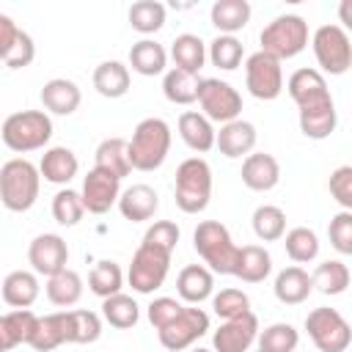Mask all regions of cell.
Returning a JSON list of instances; mask_svg holds the SVG:
<instances>
[{"mask_svg": "<svg viewBox=\"0 0 352 352\" xmlns=\"http://www.w3.org/2000/svg\"><path fill=\"white\" fill-rule=\"evenodd\" d=\"M82 214H85V206H82V198H80L77 190L63 187V190L55 192V198H52V217H55V223L72 228V226H77L82 220Z\"/></svg>", "mask_w": 352, "mask_h": 352, "instance_id": "45", "label": "cell"}, {"mask_svg": "<svg viewBox=\"0 0 352 352\" xmlns=\"http://www.w3.org/2000/svg\"><path fill=\"white\" fill-rule=\"evenodd\" d=\"M192 245H195V253L204 258L209 272L234 275L239 248L234 245L228 228L220 220H201L198 228L192 231Z\"/></svg>", "mask_w": 352, "mask_h": 352, "instance_id": "3", "label": "cell"}, {"mask_svg": "<svg viewBox=\"0 0 352 352\" xmlns=\"http://www.w3.org/2000/svg\"><path fill=\"white\" fill-rule=\"evenodd\" d=\"M206 58L212 60V66H217V69H223V72H234V69L242 63V58H245V47H242V41L234 38V36H217V38L209 44Z\"/></svg>", "mask_w": 352, "mask_h": 352, "instance_id": "44", "label": "cell"}, {"mask_svg": "<svg viewBox=\"0 0 352 352\" xmlns=\"http://www.w3.org/2000/svg\"><path fill=\"white\" fill-rule=\"evenodd\" d=\"M179 236H182V231H179L176 223H170V220H157V223L148 226V231L143 234V242H146V245H154V248H160V250L173 253L176 245H179Z\"/></svg>", "mask_w": 352, "mask_h": 352, "instance_id": "49", "label": "cell"}, {"mask_svg": "<svg viewBox=\"0 0 352 352\" xmlns=\"http://www.w3.org/2000/svg\"><path fill=\"white\" fill-rule=\"evenodd\" d=\"M41 104L47 113H55V116H72L80 102H82V94H80V85L74 80H66V77H55V80H47L41 85Z\"/></svg>", "mask_w": 352, "mask_h": 352, "instance_id": "19", "label": "cell"}, {"mask_svg": "<svg viewBox=\"0 0 352 352\" xmlns=\"http://www.w3.org/2000/svg\"><path fill=\"white\" fill-rule=\"evenodd\" d=\"M258 352H294L300 344V333L289 322H275L258 333Z\"/></svg>", "mask_w": 352, "mask_h": 352, "instance_id": "41", "label": "cell"}, {"mask_svg": "<svg viewBox=\"0 0 352 352\" xmlns=\"http://www.w3.org/2000/svg\"><path fill=\"white\" fill-rule=\"evenodd\" d=\"M96 165L99 170L116 176V179H124L129 176L132 165H129V154H126V140L124 138H104L99 146H96Z\"/></svg>", "mask_w": 352, "mask_h": 352, "instance_id": "32", "label": "cell"}, {"mask_svg": "<svg viewBox=\"0 0 352 352\" xmlns=\"http://www.w3.org/2000/svg\"><path fill=\"white\" fill-rule=\"evenodd\" d=\"M272 292H275V297H278L283 305H300V302H305L308 294L314 292L311 275H308L302 267L292 264V267H286V270H280V272L275 275Z\"/></svg>", "mask_w": 352, "mask_h": 352, "instance_id": "24", "label": "cell"}, {"mask_svg": "<svg viewBox=\"0 0 352 352\" xmlns=\"http://www.w3.org/2000/svg\"><path fill=\"white\" fill-rule=\"evenodd\" d=\"M170 58L176 63L173 69H182L187 74H198L206 63V44L195 33H182L170 44Z\"/></svg>", "mask_w": 352, "mask_h": 352, "instance_id": "29", "label": "cell"}, {"mask_svg": "<svg viewBox=\"0 0 352 352\" xmlns=\"http://www.w3.org/2000/svg\"><path fill=\"white\" fill-rule=\"evenodd\" d=\"M336 124H338V113H336V104L327 102V104H319V107H305L300 110V132L311 140H324L336 132Z\"/></svg>", "mask_w": 352, "mask_h": 352, "instance_id": "33", "label": "cell"}, {"mask_svg": "<svg viewBox=\"0 0 352 352\" xmlns=\"http://www.w3.org/2000/svg\"><path fill=\"white\" fill-rule=\"evenodd\" d=\"M258 41H261V52L283 63L308 47V22L300 14H280L261 30Z\"/></svg>", "mask_w": 352, "mask_h": 352, "instance_id": "6", "label": "cell"}, {"mask_svg": "<svg viewBox=\"0 0 352 352\" xmlns=\"http://www.w3.org/2000/svg\"><path fill=\"white\" fill-rule=\"evenodd\" d=\"M6 322H8V330H11V338L14 344H30L33 336H36V327H38V316L30 311V308H14L11 314H6Z\"/></svg>", "mask_w": 352, "mask_h": 352, "instance_id": "47", "label": "cell"}, {"mask_svg": "<svg viewBox=\"0 0 352 352\" xmlns=\"http://www.w3.org/2000/svg\"><path fill=\"white\" fill-rule=\"evenodd\" d=\"M198 85H201V77L187 74L182 69H170L162 77V94L173 104H192L198 99Z\"/></svg>", "mask_w": 352, "mask_h": 352, "instance_id": "37", "label": "cell"}, {"mask_svg": "<svg viewBox=\"0 0 352 352\" xmlns=\"http://www.w3.org/2000/svg\"><path fill=\"white\" fill-rule=\"evenodd\" d=\"M286 91L289 96L294 99V104L300 110L305 107H319V104H327L333 102L330 91H327V80L319 69H297L289 82H286Z\"/></svg>", "mask_w": 352, "mask_h": 352, "instance_id": "16", "label": "cell"}, {"mask_svg": "<svg viewBox=\"0 0 352 352\" xmlns=\"http://www.w3.org/2000/svg\"><path fill=\"white\" fill-rule=\"evenodd\" d=\"M212 289H214V275L204 264H187L176 275V292L190 305H198L206 297H212Z\"/></svg>", "mask_w": 352, "mask_h": 352, "instance_id": "21", "label": "cell"}, {"mask_svg": "<svg viewBox=\"0 0 352 352\" xmlns=\"http://www.w3.org/2000/svg\"><path fill=\"white\" fill-rule=\"evenodd\" d=\"M94 88L104 99H121L129 91V66L121 60H102L94 69Z\"/></svg>", "mask_w": 352, "mask_h": 352, "instance_id": "27", "label": "cell"}, {"mask_svg": "<svg viewBox=\"0 0 352 352\" xmlns=\"http://www.w3.org/2000/svg\"><path fill=\"white\" fill-rule=\"evenodd\" d=\"M170 151V126L162 118H143L126 140L129 165L135 170H157Z\"/></svg>", "mask_w": 352, "mask_h": 352, "instance_id": "1", "label": "cell"}, {"mask_svg": "<svg viewBox=\"0 0 352 352\" xmlns=\"http://www.w3.org/2000/svg\"><path fill=\"white\" fill-rule=\"evenodd\" d=\"M239 176H242V184H245L248 190H253V192H267V190H272V187L280 182V165H278V160H275L272 154H267V151H253V154L245 157Z\"/></svg>", "mask_w": 352, "mask_h": 352, "instance_id": "17", "label": "cell"}, {"mask_svg": "<svg viewBox=\"0 0 352 352\" xmlns=\"http://www.w3.org/2000/svg\"><path fill=\"white\" fill-rule=\"evenodd\" d=\"M121 286H124V272H121V267L116 261L104 258V261H96L94 264V270L88 275V289L96 297H102V300L104 297H113V294L121 292Z\"/></svg>", "mask_w": 352, "mask_h": 352, "instance_id": "40", "label": "cell"}, {"mask_svg": "<svg viewBox=\"0 0 352 352\" xmlns=\"http://www.w3.org/2000/svg\"><path fill=\"white\" fill-rule=\"evenodd\" d=\"M170 256H173V253L140 242L138 250L132 253V264H129V272H126L129 286H132L138 294H151V292H157V289L165 283V278H168Z\"/></svg>", "mask_w": 352, "mask_h": 352, "instance_id": "7", "label": "cell"}, {"mask_svg": "<svg viewBox=\"0 0 352 352\" xmlns=\"http://www.w3.org/2000/svg\"><path fill=\"white\" fill-rule=\"evenodd\" d=\"M256 126L245 118H236V121H228L220 126V132H214V146L220 148L223 157H248L256 146Z\"/></svg>", "mask_w": 352, "mask_h": 352, "instance_id": "18", "label": "cell"}, {"mask_svg": "<svg viewBox=\"0 0 352 352\" xmlns=\"http://www.w3.org/2000/svg\"><path fill=\"white\" fill-rule=\"evenodd\" d=\"M209 19L220 30V36H234L250 22V3L248 0H217L209 11Z\"/></svg>", "mask_w": 352, "mask_h": 352, "instance_id": "28", "label": "cell"}, {"mask_svg": "<svg viewBox=\"0 0 352 352\" xmlns=\"http://www.w3.org/2000/svg\"><path fill=\"white\" fill-rule=\"evenodd\" d=\"M250 220H253V234L261 242H278L286 234V212L280 206L261 204V206H256Z\"/></svg>", "mask_w": 352, "mask_h": 352, "instance_id": "38", "label": "cell"}, {"mask_svg": "<svg viewBox=\"0 0 352 352\" xmlns=\"http://www.w3.org/2000/svg\"><path fill=\"white\" fill-rule=\"evenodd\" d=\"M311 47L316 55V63L327 74H346L352 66V44L341 25H322L311 36Z\"/></svg>", "mask_w": 352, "mask_h": 352, "instance_id": "9", "label": "cell"}, {"mask_svg": "<svg viewBox=\"0 0 352 352\" xmlns=\"http://www.w3.org/2000/svg\"><path fill=\"white\" fill-rule=\"evenodd\" d=\"M129 25L132 30L148 36V33H157L162 25H165V6L157 3V0H138L129 6Z\"/></svg>", "mask_w": 352, "mask_h": 352, "instance_id": "42", "label": "cell"}, {"mask_svg": "<svg viewBox=\"0 0 352 352\" xmlns=\"http://www.w3.org/2000/svg\"><path fill=\"white\" fill-rule=\"evenodd\" d=\"M283 245H286V256L294 264H308L319 256V236H316V231H311L305 226H297V228L286 231Z\"/></svg>", "mask_w": 352, "mask_h": 352, "instance_id": "39", "label": "cell"}, {"mask_svg": "<svg viewBox=\"0 0 352 352\" xmlns=\"http://www.w3.org/2000/svg\"><path fill=\"white\" fill-rule=\"evenodd\" d=\"M66 344H94L102 336V319L94 311H63Z\"/></svg>", "mask_w": 352, "mask_h": 352, "instance_id": "31", "label": "cell"}, {"mask_svg": "<svg viewBox=\"0 0 352 352\" xmlns=\"http://www.w3.org/2000/svg\"><path fill=\"white\" fill-rule=\"evenodd\" d=\"M28 261L36 275L52 278L55 272L66 270L69 264V248L60 234H38L28 248Z\"/></svg>", "mask_w": 352, "mask_h": 352, "instance_id": "14", "label": "cell"}, {"mask_svg": "<svg viewBox=\"0 0 352 352\" xmlns=\"http://www.w3.org/2000/svg\"><path fill=\"white\" fill-rule=\"evenodd\" d=\"M66 344V327H63V311L58 314H47V316H38V327H36V336L30 341V346L36 352H52L55 346Z\"/></svg>", "mask_w": 352, "mask_h": 352, "instance_id": "43", "label": "cell"}, {"mask_svg": "<svg viewBox=\"0 0 352 352\" xmlns=\"http://www.w3.org/2000/svg\"><path fill=\"white\" fill-rule=\"evenodd\" d=\"M212 308L214 314L226 322V319H236L242 314H250V297L242 292V289H220L214 297H212Z\"/></svg>", "mask_w": 352, "mask_h": 352, "instance_id": "46", "label": "cell"}, {"mask_svg": "<svg viewBox=\"0 0 352 352\" xmlns=\"http://www.w3.org/2000/svg\"><path fill=\"white\" fill-rule=\"evenodd\" d=\"M209 330V314L204 308H182V314L168 322L162 330H157V338L165 349L170 352H182L187 346H192L201 336H206Z\"/></svg>", "mask_w": 352, "mask_h": 352, "instance_id": "12", "label": "cell"}, {"mask_svg": "<svg viewBox=\"0 0 352 352\" xmlns=\"http://www.w3.org/2000/svg\"><path fill=\"white\" fill-rule=\"evenodd\" d=\"M102 316H104V322H107L110 327H116V330H129V327H135L138 319H140V305H138L129 294L118 292V294L102 300Z\"/></svg>", "mask_w": 352, "mask_h": 352, "instance_id": "36", "label": "cell"}, {"mask_svg": "<svg viewBox=\"0 0 352 352\" xmlns=\"http://www.w3.org/2000/svg\"><path fill=\"white\" fill-rule=\"evenodd\" d=\"M80 170L77 154L66 146H52L44 151L41 162H38V176H44L52 184H69Z\"/></svg>", "mask_w": 352, "mask_h": 352, "instance_id": "22", "label": "cell"}, {"mask_svg": "<svg viewBox=\"0 0 352 352\" xmlns=\"http://www.w3.org/2000/svg\"><path fill=\"white\" fill-rule=\"evenodd\" d=\"M165 63H168V52L154 38H140L129 50V66H132V72H138L143 77L162 74L165 72Z\"/></svg>", "mask_w": 352, "mask_h": 352, "instance_id": "30", "label": "cell"}, {"mask_svg": "<svg viewBox=\"0 0 352 352\" xmlns=\"http://www.w3.org/2000/svg\"><path fill=\"white\" fill-rule=\"evenodd\" d=\"M0 138L16 154L44 148L50 143V138H52V118L44 110H19V113H11L3 121V126H0Z\"/></svg>", "mask_w": 352, "mask_h": 352, "instance_id": "5", "label": "cell"}, {"mask_svg": "<svg viewBox=\"0 0 352 352\" xmlns=\"http://www.w3.org/2000/svg\"><path fill=\"white\" fill-rule=\"evenodd\" d=\"M33 58H36V44H33V38H30L25 30H19L16 44L11 47V52H8V58H6V66H8V69H25V66L33 63Z\"/></svg>", "mask_w": 352, "mask_h": 352, "instance_id": "52", "label": "cell"}, {"mask_svg": "<svg viewBox=\"0 0 352 352\" xmlns=\"http://www.w3.org/2000/svg\"><path fill=\"white\" fill-rule=\"evenodd\" d=\"M16 344H14V338H11V330H8V322H6V316H0V352H8V349H14Z\"/></svg>", "mask_w": 352, "mask_h": 352, "instance_id": "54", "label": "cell"}, {"mask_svg": "<svg viewBox=\"0 0 352 352\" xmlns=\"http://www.w3.org/2000/svg\"><path fill=\"white\" fill-rule=\"evenodd\" d=\"M179 135L187 143V148H192L198 154H206L214 146V126L198 110H184L179 116Z\"/></svg>", "mask_w": 352, "mask_h": 352, "instance_id": "25", "label": "cell"}, {"mask_svg": "<svg viewBox=\"0 0 352 352\" xmlns=\"http://www.w3.org/2000/svg\"><path fill=\"white\" fill-rule=\"evenodd\" d=\"M256 338H258V319L250 311L236 319H226L214 330L212 346H214V352H248Z\"/></svg>", "mask_w": 352, "mask_h": 352, "instance_id": "15", "label": "cell"}, {"mask_svg": "<svg viewBox=\"0 0 352 352\" xmlns=\"http://www.w3.org/2000/svg\"><path fill=\"white\" fill-rule=\"evenodd\" d=\"M201 104V116L209 118V121H217V124H228V121H236L239 113H242V96L239 91L226 82V80H217V77H204L201 85H198V99Z\"/></svg>", "mask_w": 352, "mask_h": 352, "instance_id": "10", "label": "cell"}, {"mask_svg": "<svg viewBox=\"0 0 352 352\" xmlns=\"http://www.w3.org/2000/svg\"><path fill=\"white\" fill-rule=\"evenodd\" d=\"M327 236L330 245L341 253V256H352V212H338L333 214L330 226H327Z\"/></svg>", "mask_w": 352, "mask_h": 352, "instance_id": "48", "label": "cell"}, {"mask_svg": "<svg viewBox=\"0 0 352 352\" xmlns=\"http://www.w3.org/2000/svg\"><path fill=\"white\" fill-rule=\"evenodd\" d=\"M47 300L52 305H60V308H69L74 302H80L82 297V278L74 272V270H60L55 272L52 278H47Z\"/></svg>", "mask_w": 352, "mask_h": 352, "instance_id": "35", "label": "cell"}, {"mask_svg": "<svg viewBox=\"0 0 352 352\" xmlns=\"http://www.w3.org/2000/svg\"><path fill=\"white\" fill-rule=\"evenodd\" d=\"M305 330L319 352H346V346L352 341L349 322L336 308H327V305L314 308L305 316Z\"/></svg>", "mask_w": 352, "mask_h": 352, "instance_id": "8", "label": "cell"}, {"mask_svg": "<svg viewBox=\"0 0 352 352\" xmlns=\"http://www.w3.org/2000/svg\"><path fill=\"white\" fill-rule=\"evenodd\" d=\"M0 292H3V302H6V305H11V308H30V305L38 300L41 286H38L36 272L14 270V272L6 275Z\"/></svg>", "mask_w": 352, "mask_h": 352, "instance_id": "23", "label": "cell"}, {"mask_svg": "<svg viewBox=\"0 0 352 352\" xmlns=\"http://www.w3.org/2000/svg\"><path fill=\"white\" fill-rule=\"evenodd\" d=\"M272 272V256L261 245H242L236 253L234 275L245 283H261Z\"/></svg>", "mask_w": 352, "mask_h": 352, "instance_id": "26", "label": "cell"}, {"mask_svg": "<svg viewBox=\"0 0 352 352\" xmlns=\"http://www.w3.org/2000/svg\"><path fill=\"white\" fill-rule=\"evenodd\" d=\"M41 176L38 168L22 157L8 160L0 168V201L8 212H28L38 198Z\"/></svg>", "mask_w": 352, "mask_h": 352, "instance_id": "2", "label": "cell"}, {"mask_svg": "<svg viewBox=\"0 0 352 352\" xmlns=\"http://www.w3.org/2000/svg\"><path fill=\"white\" fill-rule=\"evenodd\" d=\"M16 36H19V28L14 25V19H11V16H6V14L0 11V60H6V58H8L11 47L16 44Z\"/></svg>", "mask_w": 352, "mask_h": 352, "instance_id": "53", "label": "cell"}, {"mask_svg": "<svg viewBox=\"0 0 352 352\" xmlns=\"http://www.w3.org/2000/svg\"><path fill=\"white\" fill-rule=\"evenodd\" d=\"M157 209H160V198L157 190L148 184H132L118 195V212L124 214V220L143 223L151 220Z\"/></svg>", "mask_w": 352, "mask_h": 352, "instance_id": "20", "label": "cell"}, {"mask_svg": "<svg viewBox=\"0 0 352 352\" xmlns=\"http://www.w3.org/2000/svg\"><path fill=\"white\" fill-rule=\"evenodd\" d=\"M330 195L341 204L344 212H352V168L349 165H341L330 173Z\"/></svg>", "mask_w": 352, "mask_h": 352, "instance_id": "50", "label": "cell"}, {"mask_svg": "<svg viewBox=\"0 0 352 352\" xmlns=\"http://www.w3.org/2000/svg\"><path fill=\"white\" fill-rule=\"evenodd\" d=\"M245 85L250 91V96L261 99V102H272L280 96L283 91V66L280 60H275L267 52H253L245 60Z\"/></svg>", "mask_w": 352, "mask_h": 352, "instance_id": "11", "label": "cell"}, {"mask_svg": "<svg viewBox=\"0 0 352 352\" xmlns=\"http://www.w3.org/2000/svg\"><path fill=\"white\" fill-rule=\"evenodd\" d=\"M118 195H121V179L99 170V168H91L82 179V190H80V198H82V206L85 212L91 214H104L110 212V206L118 204Z\"/></svg>", "mask_w": 352, "mask_h": 352, "instance_id": "13", "label": "cell"}, {"mask_svg": "<svg viewBox=\"0 0 352 352\" xmlns=\"http://www.w3.org/2000/svg\"><path fill=\"white\" fill-rule=\"evenodd\" d=\"M311 286L327 297H336V294H344L346 286H349V267L338 258H330V261H322L316 264L314 275H311Z\"/></svg>", "mask_w": 352, "mask_h": 352, "instance_id": "34", "label": "cell"}, {"mask_svg": "<svg viewBox=\"0 0 352 352\" xmlns=\"http://www.w3.org/2000/svg\"><path fill=\"white\" fill-rule=\"evenodd\" d=\"M176 206L184 214H198L209 206L212 198V168L204 157H190L176 168V184H173Z\"/></svg>", "mask_w": 352, "mask_h": 352, "instance_id": "4", "label": "cell"}, {"mask_svg": "<svg viewBox=\"0 0 352 352\" xmlns=\"http://www.w3.org/2000/svg\"><path fill=\"white\" fill-rule=\"evenodd\" d=\"M192 352H212V349H204V346H198V349H192Z\"/></svg>", "mask_w": 352, "mask_h": 352, "instance_id": "55", "label": "cell"}, {"mask_svg": "<svg viewBox=\"0 0 352 352\" xmlns=\"http://www.w3.org/2000/svg\"><path fill=\"white\" fill-rule=\"evenodd\" d=\"M182 302L176 300V297H157V300H151V305H148V322L154 324V330H162L168 322H173L179 314H182Z\"/></svg>", "mask_w": 352, "mask_h": 352, "instance_id": "51", "label": "cell"}]
</instances>
